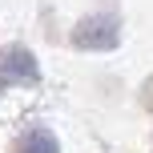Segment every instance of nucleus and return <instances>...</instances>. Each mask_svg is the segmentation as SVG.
Wrapping results in <instances>:
<instances>
[{"label": "nucleus", "mask_w": 153, "mask_h": 153, "mask_svg": "<svg viewBox=\"0 0 153 153\" xmlns=\"http://www.w3.org/2000/svg\"><path fill=\"white\" fill-rule=\"evenodd\" d=\"M0 89H4V76H0Z\"/></svg>", "instance_id": "nucleus-4"}, {"label": "nucleus", "mask_w": 153, "mask_h": 153, "mask_svg": "<svg viewBox=\"0 0 153 153\" xmlns=\"http://www.w3.org/2000/svg\"><path fill=\"white\" fill-rule=\"evenodd\" d=\"M117 40H121V24H117V16H109V12L85 16V20L73 28V45L85 48V53H109V48H117Z\"/></svg>", "instance_id": "nucleus-1"}, {"label": "nucleus", "mask_w": 153, "mask_h": 153, "mask_svg": "<svg viewBox=\"0 0 153 153\" xmlns=\"http://www.w3.org/2000/svg\"><path fill=\"white\" fill-rule=\"evenodd\" d=\"M16 153H61V145H56V137L48 129H32L20 137V149Z\"/></svg>", "instance_id": "nucleus-3"}, {"label": "nucleus", "mask_w": 153, "mask_h": 153, "mask_svg": "<svg viewBox=\"0 0 153 153\" xmlns=\"http://www.w3.org/2000/svg\"><path fill=\"white\" fill-rule=\"evenodd\" d=\"M0 69H4V81H16V85H36L40 81V69L32 61V53L24 45H8L4 56H0Z\"/></svg>", "instance_id": "nucleus-2"}]
</instances>
